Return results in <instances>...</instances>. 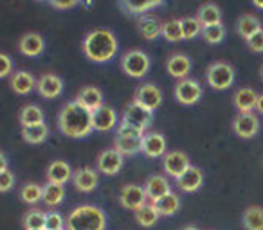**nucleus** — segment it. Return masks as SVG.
Returning <instances> with one entry per match:
<instances>
[{
    "label": "nucleus",
    "instance_id": "14",
    "mask_svg": "<svg viewBox=\"0 0 263 230\" xmlns=\"http://www.w3.org/2000/svg\"><path fill=\"white\" fill-rule=\"evenodd\" d=\"M36 90L42 97L45 99H56L63 92V79L56 74H44L36 81Z\"/></svg>",
    "mask_w": 263,
    "mask_h": 230
},
{
    "label": "nucleus",
    "instance_id": "16",
    "mask_svg": "<svg viewBox=\"0 0 263 230\" xmlns=\"http://www.w3.org/2000/svg\"><path fill=\"white\" fill-rule=\"evenodd\" d=\"M166 70L172 77L175 79L182 81V79H187L191 72V59L187 58L186 54L182 52H177V54H172L168 59H166Z\"/></svg>",
    "mask_w": 263,
    "mask_h": 230
},
{
    "label": "nucleus",
    "instance_id": "29",
    "mask_svg": "<svg viewBox=\"0 0 263 230\" xmlns=\"http://www.w3.org/2000/svg\"><path fill=\"white\" fill-rule=\"evenodd\" d=\"M241 223L245 230H263V207L259 205L247 207L241 216Z\"/></svg>",
    "mask_w": 263,
    "mask_h": 230
},
{
    "label": "nucleus",
    "instance_id": "30",
    "mask_svg": "<svg viewBox=\"0 0 263 230\" xmlns=\"http://www.w3.org/2000/svg\"><path fill=\"white\" fill-rule=\"evenodd\" d=\"M152 205L157 208V212L161 216H173L180 211V198H179V194L170 193V194H166V196H162L161 200L152 201Z\"/></svg>",
    "mask_w": 263,
    "mask_h": 230
},
{
    "label": "nucleus",
    "instance_id": "9",
    "mask_svg": "<svg viewBox=\"0 0 263 230\" xmlns=\"http://www.w3.org/2000/svg\"><path fill=\"white\" fill-rule=\"evenodd\" d=\"M191 168V162H190V157H187L184 151H168V153L162 157V169L168 176L172 178H180L187 169Z\"/></svg>",
    "mask_w": 263,
    "mask_h": 230
},
{
    "label": "nucleus",
    "instance_id": "38",
    "mask_svg": "<svg viewBox=\"0 0 263 230\" xmlns=\"http://www.w3.org/2000/svg\"><path fill=\"white\" fill-rule=\"evenodd\" d=\"M162 36H164L168 41H180V40H184L182 26H180V18L166 20V22L162 24Z\"/></svg>",
    "mask_w": 263,
    "mask_h": 230
},
{
    "label": "nucleus",
    "instance_id": "19",
    "mask_svg": "<svg viewBox=\"0 0 263 230\" xmlns=\"http://www.w3.org/2000/svg\"><path fill=\"white\" fill-rule=\"evenodd\" d=\"M76 102H80L83 108H87L90 113H94L96 110L101 108L105 102H103V92L99 90L98 87H83L80 92H78Z\"/></svg>",
    "mask_w": 263,
    "mask_h": 230
},
{
    "label": "nucleus",
    "instance_id": "49",
    "mask_svg": "<svg viewBox=\"0 0 263 230\" xmlns=\"http://www.w3.org/2000/svg\"><path fill=\"white\" fill-rule=\"evenodd\" d=\"M182 230H198V228H197V226H184Z\"/></svg>",
    "mask_w": 263,
    "mask_h": 230
},
{
    "label": "nucleus",
    "instance_id": "2",
    "mask_svg": "<svg viewBox=\"0 0 263 230\" xmlns=\"http://www.w3.org/2000/svg\"><path fill=\"white\" fill-rule=\"evenodd\" d=\"M83 52L90 61L106 63L117 54V38L108 29H92L83 38Z\"/></svg>",
    "mask_w": 263,
    "mask_h": 230
},
{
    "label": "nucleus",
    "instance_id": "25",
    "mask_svg": "<svg viewBox=\"0 0 263 230\" xmlns=\"http://www.w3.org/2000/svg\"><path fill=\"white\" fill-rule=\"evenodd\" d=\"M197 18L202 24V27H209V26H218L222 24V11L216 4L208 2V4H202L197 11Z\"/></svg>",
    "mask_w": 263,
    "mask_h": 230
},
{
    "label": "nucleus",
    "instance_id": "46",
    "mask_svg": "<svg viewBox=\"0 0 263 230\" xmlns=\"http://www.w3.org/2000/svg\"><path fill=\"white\" fill-rule=\"evenodd\" d=\"M8 165H9L8 157H6V153H4V151H0V173L8 171V169H9Z\"/></svg>",
    "mask_w": 263,
    "mask_h": 230
},
{
    "label": "nucleus",
    "instance_id": "27",
    "mask_svg": "<svg viewBox=\"0 0 263 230\" xmlns=\"http://www.w3.org/2000/svg\"><path fill=\"white\" fill-rule=\"evenodd\" d=\"M141 140L143 137H126V135H116L114 140V150L119 151L123 157L141 153Z\"/></svg>",
    "mask_w": 263,
    "mask_h": 230
},
{
    "label": "nucleus",
    "instance_id": "50",
    "mask_svg": "<svg viewBox=\"0 0 263 230\" xmlns=\"http://www.w3.org/2000/svg\"><path fill=\"white\" fill-rule=\"evenodd\" d=\"M259 74H261V81H263V65H261V70H259Z\"/></svg>",
    "mask_w": 263,
    "mask_h": 230
},
{
    "label": "nucleus",
    "instance_id": "26",
    "mask_svg": "<svg viewBox=\"0 0 263 230\" xmlns=\"http://www.w3.org/2000/svg\"><path fill=\"white\" fill-rule=\"evenodd\" d=\"M18 121L22 124V128H29V126L45 124V115L42 112V108H38L36 104H26L20 110Z\"/></svg>",
    "mask_w": 263,
    "mask_h": 230
},
{
    "label": "nucleus",
    "instance_id": "20",
    "mask_svg": "<svg viewBox=\"0 0 263 230\" xmlns=\"http://www.w3.org/2000/svg\"><path fill=\"white\" fill-rule=\"evenodd\" d=\"M47 182L49 183H58V185H65L67 182L72 180L74 171L65 160H52L47 165Z\"/></svg>",
    "mask_w": 263,
    "mask_h": 230
},
{
    "label": "nucleus",
    "instance_id": "32",
    "mask_svg": "<svg viewBox=\"0 0 263 230\" xmlns=\"http://www.w3.org/2000/svg\"><path fill=\"white\" fill-rule=\"evenodd\" d=\"M65 200V185H58V183H45L44 185V196L42 201L49 207H56V205L63 203Z\"/></svg>",
    "mask_w": 263,
    "mask_h": 230
},
{
    "label": "nucleus",
    "instance_id": "34",
    "mask_svg": "<svg viewBox=\"0 0 263 230\" xmlns=\"http://www.w3.org/2000/svg\"><path fill=\"white\" fill-rule=\"evenodd\" d=\"M159 218H161V214H159L157 208L152 203H146L143 208H139V211L136 212V221L139 223L141 226H144V228L154 226L155 223L159 221Z\"/></svg>",
    "mask_w": 263,
    "mask_h": 230
},
{
    "label": "nucleus",
    "instance_id": "24",
    "mask_svg": "<svg viewBox=\"0 0 263 230\" xmlns=\"http://www.w3.org/2000/svg\"><path fill=\"white\" fill-rule=\"evenodd\" d=\"M36 81L34 76L31 72H26V70H18V72H13L11 79H9V85H11L13 92L18 95H27L36 88Z\"/></svg>",
    "mask_w": 263,
    "mask_h": 230
},
{
    "label": "nucleus",
    "instance_id": "48",
    "mask_svg": "<svg viewBox=\"0 0 263 230\" xmlns=\"http://www.w3.org/2000/svg\"><path fill=\"white\" fill-rule=\"evenodd\" d=\"M254 6L258 9H263V2H259V0H254Z\"/></svg>",
    "mask_w": 263,
    "mask_h": 230
},
{
    "label": "nucleus",
    "instance_id": "4",
    "mask_svg": "<svg viewBox=\"0 0 263 230\" xmlns=\"http://www.w3.org/2000/svg\"><path fill=\"white\" fill-rule=\"evenodd\" d=\"M152 67V59L150 56L146 54L141 49H132L126 54L121 58V69L126 76L136 77V79H141L148 74Z\"/></svg>",
    "mask_w": 263,
    "mask_h": 230
},
{
    "label": "nucleus",
    "instance_id": "21",
    "mask_svg": "<svg viewBox=\"0 0 263 230\" xmlns=\"http://www.w3.org/2000/svg\"><path fill=\"white\" fill-rule=\"evenodd\" d=\"M234 108L240 113H252L256 110V102H258V94L254 88H238L236 94L233 95Z\"/></svg>",
    "mask_w": 263,
    "mask_h": 230
},
{
    "label": "nucleus",
    "instance_id": "39",
    "mask_svg": "<svg viewBox=\"0 0 263 230\" xmlns=\"http://www.w3.org/2000/svg\"><path fill=\"white\" fill-rule=\"evenodd\" d=\"M180 26H182V34H184V40H193L197 38L198 34L202 33V24L198 22L197 16H184L180 18Z\"/></svg>",
    "mask_w": 263,
    "mask_h": 230
},
{
    "label": "nucleus",
    "instance_id": "35",
    "mask_svg": "<svg viewBox=\"0 0 263 230\" xmlns=\"http://www.w3.org/2000/svg\"><path fill=\"white\" fill-rule=\"evenodd\" d=\"M42 196H44V185L34 183V182L26 183V185L22 187V191H20V200L27 205L38 203V201L42 200Z\"/></svg>",
    "mask_w": 263,
    "mask_h": 230
},
{
    "label": "nucleus",
    "instance_id": "41",
    "mask_svg": "<svg viewBox=\"0 0 263 230\" xmlns=\"http://www.w3.org/2000/svg\"><path fill=\"white\" fill-rule=\"evenodd\" d=\"M65 221H67V219L63 218L60 212H56V211L45 212V226H44V230H63V228H65Z\"/></svg>",
    "mask_w": 263,
    "mask_h": 230
},
{
    "label": "nucleus",
    "instance_id": "11",
    "mask_svg": "<svg viewBox=\"0 0 263 230\" xmlns=\"http://www.w3.org/2000/svg\"><path fill=\"white\" fill-rule=\"evenodd\" d=\"M134 101L143 106V108L155 112L162 104V90L154 83H144L141 87H137L136 94H134Z\"/></svg>",
    "mask_w": 263,
    "mask_h": 230
},
{
    "label": "nucleus",
    "instance_id": "10",
    "mask_svg": "<svg viewBox=\"0 0 263 230\" xmlns=\"http://www.w3.org/2000/svg\"><path fill=\"white\" fill-rule=\"evenodd\" d=\"M124 165V157L114 148H108V150L101 151L99 157L96 158V171L103 173L106 176H114L123 169Z\"/></svg>",
    "mask_w": 263,
    "mask_h": 230
},
{
    "label": "nucleus",
    "instance_id": "40",
    "mask_svg": "<svg viewBox=\"0 0 263 230\" xmlns=\"http://www.w3.org/2000/svg\"><path fill=\"white\" fill-rule=\"evenodd\" d=\"M202 36H204V40L208 41V44L216 45L226 38V29H223L222 24H218V26L204 27V29H202Z\"/></svg>",
    "mask_w": 263,
    "mask_h": 230
},
{
    "label": "nucleus",
    "instance_id": "7",
    "mask_svg": "<svg viewBox=\"0 0 263 230\" xmlns=\"http://www.w3.org/2000/svg\"><path fill=\"white\" fill-rule=\"evenodd\" d=\"M119 203L128 211L137 212L148 203V196L144 187L137 185V183H128L119 191Z\"/></svg>",
    "mask_w": 263,
    "mask_h": 230
},
{
    "label": "nucleus",
    "instance_id": "45",
    "mask_svg": "<svg viewBox=\"0 0 263 230\" xmlns=\"http://www.w3.org/2000/svg\"><path fill=\"white\" fill-rule=\"evenodd\" d=\"M51 6L54 9H72L78 6L76 0H69V2H58V0H54V2H51Z\"/></svg>",
    "mask_w": 263,
    "mask_h": 230
},
{
    "label": "nucleus",
    "instance_id": "8",
    "mask_svg": "<svg viewBox=\"0 0 263 230\" xmlns=\"http://www.w3.org/2000/svg\"><path fill=\"white\" fill-rule=\"evenodd\" d=\"M173 94H175V99L180 102V104L191 106V104H197V102L200 101L202 95H204V90H202L200 83H198L197 79L187 77V79H182L175 85Z\"/></svg>",
    "mask_w": 263,
    "mask_h": 230
},
{
    "label": "nucleus",
    "instance_id": "22",
    "mask_svg": "<svg viewBox=\"0 0 263 230\" xmlns=\"http://www.w3.org/2000/svg\"><path fill=\"white\" fill-rule=\"evenodd\" d=\"M45 41L38 33H26L18 41V51L27 58H36L44 52Z\"/></svg>",
    "mask_w": 263,
    "mask_h": 230
},
{
    "label": "nucleus",
    "instance_id": "47",
    "mask_svg": "<svg viewBox=\"0 0 263 230\" xmlns=\"http://www.w3.org/2000/svg\"><path fill=\"white\" fill-rule=\"evenodd\" d=\"M256 110H258V113H261L263 115V94L258 95V102H256Z\"/></svg>",
    "mask_w": 263,
    "mask_h": 230
},
{
    "label": "nucleus",
    "instance_id": "5",
    "mask_svg": "<svg viewBox=\"0 0 263 230\" xmlns=\"http://www.w3.org/2000/svg\"><path fill=\"white\" fill-rule=\"evenodd\" d=\"M208 85L215 90H227L234 83V69L227 61H215L205 70Z\"/></svg>",
    "mask_w": 263,
    "mask_h": 230
},
{
    "label": "nucleus",
    "instance_id": "44",
    "mask_svg": "<svg viewBox=\"0 0 263 230\" xmlns=\"http://www.w3.org/2000/svg\"><path fill=\"white\" fill-rule=\"evenodd\" d=\"M247 47L252 52H263V29L258 31L254 36H251L247 40Z\"/></svg>",
    "mask_w": 263,
    "mask_h": 230
},
{
    "label": "nucleus",
    "instance_id": "12",
    "mask_svg": "<svg viewBox=\"0 0 263 230\" xmlns=\"http://www.w3.org/2000/svg\"><path fill=\"white\" fill-rule=\"evenodd\" d=\"M168 142L161 132H146L141 140V151L150 158H161L168 153Z\"/></svg>",
    "mask_w": 263,
    "mask_h": 230
},
{
    "label": "nucleus",
    "instance_id": "33",
    "mask_svg": "<svg viewBox=\"0 0 263 230\" xmlns=\"http://www.w3.org/2000/svg\"><path fill=\"white\" fill-rule=\"evenodd\" d=\"M49 137V126L47 124H38L29 126V128H22V139L27 144H42Z\"/></svg>",
    "mask_w": 263,
    "mask_h": 230
},
{
    "label": "nucleus",
    "instance_id": "6",
    "mask_svg": "<svg viewBox=\"0 0 263 230\" xmlns=\"http://www.w3.org/2000/svg\"><path fill=\"white\" fill-rule=\"evenodd\" d=\"M121 122L132 126V128H136V130H141V132H146L152 126V122H154V112L143 108V106L137 104L136 101H132L130 104L124 108Z\"/></svg>",
    "mask_w": 263,
    "mask_h": 230
},
{
    "label": "nucleus",
    "instance_id": "13",
    "mask_svg": "<svg viewBox=\"0 0 263 230\" xmlns=\"http://www.w3.org/2000/svg\"><path fill=\"white\" fill-rule=\"evenodd\" d=\"M233 130L240 139H252L259 132V119L254 113H240L234 117Z\"/></svg>",
    "mask_w": 263,
    "mask_h": 230
},
{
    "label": "nucleus",
    "instance_id": "43",
    "mask_svg": "<svg viewBox=\"0 0 263 230\" xmlns=\"http://www.w3.org/2000/svg\"><path fill=\"white\" fill-rule=\"evenodd\" d=\"M13 185H15V175H13V171H4L0 173V193H8V191L13 189Z\"/></svg>",
    "mask_w": 263,
    "mask_h": 230
},
{
    "label": "nucleus",
    "instance_id": "42",
    "mask_svg": "<svg viewBox=\"0 0 263 230\" xmlns=\"http://www.w3.org/2000/svg\"><path fill=\"white\" fill-rule=\"evenodd\" d=\"M13 72V59L6 52H0V79L8 77Z\"/></svg>",
    "mask_w": 263,
    "mask_h": 230
},
{
    "label": "nucleus",
    "instance_id": "15",
    "mask_svg": "<svg viewBox=\"0 0 263 230\" xmlns=\"http://www.w3.org/2000/svg\"><path fill=\"white\" fill-rule=\"evenodd\" d=\"M72 183L80 193H92L99 183V175L92 168H80L74 171Z\"/></svg>",
    "mask_w": 263,
    "mask_h": 230
},
{
    "label": "nucleus",
    "instance_id": "17",
    "mask_svg": "<svg viewBox=\"0 0 263 230\" xmlns=\"http://www.w3.org/2000/svg\"><path fill=\"white\" fill-rule=\"evenodd\" d=\"M117 124V113L112 106L103 104L99 110L92 113V126L96 132H110Z\"/></svg>",
    "mask_w": 263,
    "mask_h": 230
},
{
    "label": "nucleus",
    "instance_id": "3",
    "mask_svg": "<svg viewBox=\"0 0 263 230\" xmlns=\"http://www.w3.org/2000/svg\"><path fill=\"white\" fill-rule=\"evenodd\" d=\"M67 230H106V214L96 205L72 208L65 221Z\"/></svg>",
    "mask_w": 263,
    "mask_h": 230
},
{
    "label": "nucleus",
    "instance_id": "18",
    "mask_svg": "<svg viewBox=\"0 0 263 230\" xmlns=\"http://www.w3.org/2000/svg\"><path fill=\"white\" fill-rule=\"evenodd\" d=\"M144 191H146L148 200L157 201V200H161L162 196L172 193V185H170L168 176L152 175V176H148L146 183H144Z\"/></svg>",
    "mask_w": 263,
    "mask_h": 230
},
{
    "label": "nucleus",
    "instance_id": "37",
    "mask_svg": "<svg viewBox=\"0 0 263 230\" xmlns=\"http://www.w3.org/2000/svg\"><path fill=\"white\" fill-rule=\"evenodd\" d=\"M24 228L26 230H44L45 226V212L33 208V211H27L24 214Z\"/></svg>",
    "mask_w": 263,
    "mask_h": 230
},
{
    "label": "nucleus",
    "instance_id": "23",
    "mask_svg": "<svg viewBox=\"0 0 263 230\" xmlns=\"http://www.w3.org/2000/svg\"><path fill=\"white\" fill-rule=\"evenodd\" d=\"M202 183H204V173H202V169L197 168V165H191L180 178H177V185H179L180 191H184V193H195V191L200 189Z\"/></svg>",
    "mask_w": 263,
    "mask_h": 230
},
{
    "label": "nucleus",
    "instance_id": "51",
    "mask_svg": "<svg viewBox=\"0 0 263 230\" xmlns=\"http://www.w3.org/2000/svg\"><path fill=\"white\" fill-rule=\"evenodd\" d=\"M63 230H67V228H63Z\"/></svg>",
    "mask_w": 263,
    "mask_h": 230
},
{
    "label": "nucleus",
    "instance_id": "1",
    "mask_svg": "<svg viewBox=\"0 0 263 230\" xmlns=\"http://www.w3.org/2000/svg\"><path fill=\"white\" fill-rule=\"evenodd\" d=\"M58 128L70 139H85L94 132L92 113L76 101L67 102L58 115Z\"/></svg>",
    "mask_w": 263,
    "mask_h": 230
},
{
    "label": "nucleus",
    "instance_id": "28",
    "mask_svg": "<svg viewBox=\"0 0 263 230\" xmlns=\"http://www.w3.org/2000/svg\"><path fill=\"white\" fill-rule=\"evenodd\" d=\"M137 27H139L141 36L146 38V40H155V38H159L162 34V24L159 22V18L150 15L141 16L139 22H137Z\"/></svg>",
    "mask_w": 263,
    "mask_h": 230
},
{
    "label": "nucleus",
    "instance_id": "36",
    "mask_svg": "<svg viewBox=\"0 0 263 230\" xmlns=\"http://www.w3.org/2000/svg\"><path fill=\"white\" fill-rule=\"evenodd\" d=\"M121 9L126 13H134V15H146L152 9L162 6L161 0H152V2H121Z\"/></svg>",
    "mask_w": 263,
    "mask_h": 230
},
{
    "label": "nucleus",
    "instance_id": "31",
    "mask_svg": "<svg viewBox=\"0 0 263 230\" xmlns=\"http://www.w3.org/2000/svg\"><path fill=\"white\" fill-rule=\"evenodd\" d=\"M236 31L241 38L249 40V38L254 36L258 31H261V22L252 15H241L236 22Z\"/></svg>",
    "mask_w": 263,
    "mask_h": 230
}]
</instances>
